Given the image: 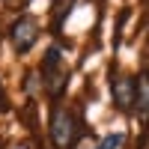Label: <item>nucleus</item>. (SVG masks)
Listing matches in <instances>:
<instances>
[{
    "instance_id": "20e7f679",
    "label": "nucleus",
    "mask_w": 149,
    "mask_h": 149,
    "mask_svg": "<svg viewBox=\"0 0 149 149\" xmlns=\"http://www.w3.org/2000/svg\"><path fill=\"white\" fill-rule=\"evenodd\" d=\"M110 95H113L116 110H122V113L134 110V98H137V78H131V74H116L113 84H110Z\"/></svg>"
},
{
    "instance_id": "0eeeda50",
    "label": "nucleus",
    "mask_w": 149,
    "mask_h": 149,
    "mask_svg": "<svg viewBox=\"0 0 149 149\" xmlns=\"http://www.w3.org/2000/svg\"><path fill=\"white\" fill-rule=\"evenodd\" d=\"M122 143H125V134H122V131H110V134H104L93 149H122Z\"/></svg>"
},
{
    "instance_id": "6e6552de",
    "label": "nucleus",
    "mask_w": 149,
    "mask_h": 149,
    "mask_svg": "<svg viewBox=\"0 0 149 149\" xmlns=\"http://www.w3.org/2000/svg\"><path fill=\"white\" fill-rule=\"evenodd\" d=\"M6 3H9V6H27L30 0H6Z\"/></svg>"
},
{
    "instance_id": "f03ea898",
    "label": "nucleus",
    "mask_w": 149,
    "mask_h": 149,
    "mask_svg": "<svg viewBox=\"0 0 149 149\" xmlns=\"http://www.w3.org/2000/svg\"><path fill=\"white\" fill-rule=\"evenodd\" d=\"M78 134H81V122L74 116V110L57 107L54 116H51V143H54V149H72L78 143Z\"/></svg>"
},
{
    "instance_id": "39448f33",
    "label": "nucleus",
    "mask_w": 149,
    "mask_h": 149,
    "mask_svg": "<svg viewBox=\"0 0 149 149\" xmlns=\"http://www.w3.org/2000/svg\"><path fill=\"white\" fill-rule=\"evenodd\" d=\"M134 113L143 125H149V69L137 74V98H134Z\"/></svg>"
},
{
    "instance_id": "423d86ee",
    "label": "nucleus",
    "mask_w": 149,
    "mask_h": 149,
    "mask_svg": "<svg viewBox=\"0 0 149 149\" xmlns=\"http://www.w3.org/2000/svg\"><path fill=\"white\" fill-rule=\"evenodd\" d=\"M78 0H51V15H54V24L57 27H63V21L69 18V12L74 9Z\"/></svg>"
},
{
    "instance_id": "f257e3e1",
    "label": "nucleus",
    "mask_w": 149,
    "mask_h": 149,
    "mask_svg": "<svg viewBox=\"0 0 149 149\" xmlns=\"http://www.w3.org/2000/svg\"><path fill=\"white\" fill-rule=\"evenodd\" d=\"M42 78H45V90H48L51 98H60V95H63L66 84H69V66H66L63 51H60L57 45H51V48H48V54H45Z\"/></svg>"
},
{
    "instance_id": "7ed1b4c3",
    "label": "nucleus",
    "mask_w": 149,
    "mask_h": 149,
    "mask_svg": "<svg viewBox=\"0 0 149 149\" xmlns=\"http://www.w3.org/2000/svg\"><path fill=\"white\" fill-rule=\"evenodd\" d=\"M39 21H36L33 15H21L15 24H12V30H9V42L12 48H15L18 54H27L30 48L39 42Z\"/></svg>"
}]
</instances>
